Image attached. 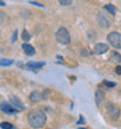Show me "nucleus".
Here are the masks:
<instances>
[{"label":"nucleus","instance_id":"4be33fe9","mask_svg":"<svg viewBox=\"0 0 121 129\" xmlns=\"http://www.w3.org/2000/svg\"><path fill=\"white\" fill-rule=\"evenodd\" d=\"M30 4H33V5H36V6H38V7H43V5H42V4L36 3V1H30Z\"/></svg>","mask_w":121,"mask_h":129},{"label":"nucleus","instance_id":"aec40b11","mask_svg":"<svg viewBox=\"0 0 121 129\" xmlns=\"http://www.w3.org/2000/svg\"><path fill=\"white\" fill-rule=\"evenodd\" d=\"M16 37H18V31H15L14 32V34H13V38H12V41H13V42L16 41Z\"/></svg>","mask_w":121,"mask_h":129},{"label":"nucleus","instance_id":"9d476101","mask_svg":"<svg viewBox=\"0 0 121 129\" xmlns=\"http://www.w3.org/2000/svg\"><path fill=\"white\" fill-rule=\"evenodd\" d=\"M22 49H24V53H26L27 55H29V56H33V55L35 54V48L29 44H24L22 45Z\"/></svg>","mask_w":121,"mask_h":129},{"label":"nucleus","instance_id":"6ab92c4d","mask_svg":"<svg viewBox=\"0 0 121 129\" xmlns=\"http://www.w3.org/2000/svg\"><path fill=\"white\" fill-rule=\"evenodd\" d=\"M58 3H60V5L68 6V5H71V4H72V1H71V0H60Z\"/></svg>","mask_w":121,"mask_h":129},{"label":"nucleus","instance_id":"ddd939ff","mask_svg":"<svg viewBox=\"0 0 121 129\" xmlns=\"http://www.w3.org/2000/svg\"><path fill=\"white\" fill-rule=\"evenodd\" d=\"M104 10H106L107 12H110V14H112V15H115V13H116V8H115V6L114 5H112V4H107V5H105Z\"/></svg>","mask_w":121,"mask_h":129},{"label":"nucleus","instance_id":"6e6552de","mask_svg":"<svg viewBox=\"0 0 121 129\" xmlns=\"http://www.w3.org/2000/svg\"><path fill=\"white\" fill-rule=\"evenodd\" d=\"M10 106H12L13 108H15L16 110H20V109L24 108V103H22L20 99L16 98V96H12V98H10Z\"/></svg>","mask_w":121,"mask_h":129},{"label":"nucleus","instance_id":"f8f14e48","mask_svg":"<svg viewBox=\"0 0 121 129\" xmlns=\"http://www.w3.org/2000/svg\"><path fill=\"white\" fill-rule=\"evenodd\" d=\"M104 99H105V93L101 89H98L97 92H96V105L100 106L101 102L104 101Z\"/></svg>","mask_w":121,"mask_h":129},{"label":"nucleus","instance_id":"dca6fc26","mask_svg":"<svg viewBox=\"0 0 121 129\" xmlns=\"http://www.w3.org/2000/svg\"><path fill=\"white\" fill-rule=\"evenodd\" d=\"M121 60V56L119 54L118 52H112L111 54V61H114V62H119Z\"/></svg>","mask_w":121,"mask_h":129},{"label":"nucleus","instance_id":"423d86ee","mask_svg":"<svg viewBox=\"0 0 121 129\" xmlns=\"http://www.w3.org/2000/svg\"><path fill=\"white\" fill-rule=\"evenodd\" d=\"M0 109H1V112H4L5 114H10V115H14V114H16L19 110H16L15 108H13L10 103H7V102H2L1 105H0Z\"/></svg>","mask_w":121,"mask_h":129},{"label":"nucleus","instance_id":"5701e85b","mask_svg":"<svg viewBox=\"0 0 121 129\" xmlns=\"http://www.w3.org/2000/svg\"><path fill=\"white\" fill-rule=\"evenodd\" d=\"M5 17H6V15H5V13H4V12H0V22L5 19Z\"/></svg>","mask_w":121,"mask_h":129},{"label":"nucleus","instance_id":"f03ea898","mask_svg":"<svg viewBox=\"0 0 121 129\" xmlns=\"http://www.w3.org/2000/svg\"><path fill=\"white\" fill-rule=\"evenodd\" d=\"M56 40L58 44L60 45H69L71 42V37L70 33L65 27H60L57 32H56Z\"/></svg>","mask_w":121,"mask_h":129},{"label":"nucleus","instance_id":"393cba45","mask_svg":"<svg viewBox=\"0 0 121 129\" xmlns=\"http://www.w3.org/2000/svg\"><path fill=\"white\" fill-rule=\"evenodd\" d=\"M0 6H6V3H4V1H0Z\"/></svg>","mask_w":121,"mask_h":129},{"label":"nucleus","instance_id":"9b49d317","mask_svg":"<svg viewBox=\"0 0 121 129\" xmlns=\"http://www.w3.org/2000/svg\"><path fill=\"white\" fill-rule=\"evenodd\" d=\"M43 98H44L43 94L40 92H33L29 95V99L32 102H38V101H41V100H43Z\"/></svg>","mask_w":121,"mask_h":129},{"label":"nucleus","instance_id":"39448f33","mask_svg":"<svg viewBox=\"0 0 121 129\" xmlns=\"http://www.w3.org/2000/svg\"><path fill=\"white\" fill-rule=\"evenodd\" d=\"M97 19H98V24H99V26H100L101 28H108L111 26V21H110V19H108L104 13L98 14Z\"/></svg>","mask_w":121,"mask_h":129},{"label":"nucleus","instance_id":"b1692460","mask_svg":"<svg viewBox=\"0 0 121 129\" xmlns=\"http://www.w3.org/2000/svg\"><path fill=\"white\" fill-rule=\"evenodd\" d=\"M85 121H84V119H83V116L80 115V120H79V121H78V124H82V123H84Z\"/></svg>","mask_w":121,"mask_h":129},{"label":"nucleus","instance_id":"7ed1b4c3","mask_svg":"<svg viewBox=\"0 0 121 129\" xmlns=\"http://www.w3.org/2000/svg\"><path fill=\"white\" fill-rule=\"evenodd\" d=\"M107 40L111 44L112 47L115 49H120L121 48V34L119 32H112L107 35Z\"/></svg>","mask_w":121,"mask_h":129},{"label":"nucleus","instance_id":"20e7f679","mask_svg":"<svg viewBox=\"0 0 121 129\" xmlns=\"http://www.w3.org/2000/svg\"><path fill=\"white\" fill-rule=\"evenodd\" d=\"M107 113L110 117L112 120H114V121L119 120V117H120V108H119L118 105H115L113 102L107 103Z\"/></svg>","mask_w":121,"mask_h":129},{"label":"nucleus","instance_id":"0eeeda50","mask_svg":"<svg viewBox=\"0 0 121 129\" xmlns=\"http://www.w3.org/2000/svg\"><path fill=\"white\" fill-rule=\"evenodd\" d=\"M108 52V45L107 44H97L93 48V53L97 55H101Z\"/></svg>","mask_w":121,"mask_h":129},{"label":"nucleus","instance_id":"1a4fd4ad","mask_svg":"<svg viewBox=\"0 0 121 129\" xmlns=\"http://www.w3.org/2000/svg\"><path fill=\"white\" fill-rule=\"evenodd\" d=\"M46 66V62H35V61H30L26 64V68H28L29 71H37L40 68L44 67Z\"/></svg>","mask_w":121,"mask_h":129},{"label":"nucleus","instance_id":"f257e3e1","mask_svg":"<svg viewBox=\"0 0 121 129\" xmlns=\"http://www.w3.org/2000/svg\"><path fill=\"white\" fill-rule=\"evenodd\" d=\"M28 123L33 128H42L47 122V116L41 109H33L27 115Z\"/></svg>","mask_w":121,"mask_h":129},{"label":"nucleus","instance_id":"2eb2a0df","mask_svg":"<svg viewBox=\"0 0 121 129\" xmlns=\"http://www.w3.org/2000/svg\"><path fill=\"white\" fill-rule=\"evenodd\" d=\"M21 37H22V40H24V42H28V41L32 39V35L28 33L27 29H24V31H22V34H21Z\"/></svg>","mask_w":121,"mask_h":129},{"label":"nucleus","instance_id":"f3484780","mask_svg":"<svg viewBox=\"0 0 121 129\" xmlns=\"http://www.w3.org/2000/svg\"><path fill=\"white\" fill-rule=\"evenodd\" d=\"M0 127L2 129H13V124L10 122H2L0 124Z\"/></svg>","mask_w":121,"mask_h":129},{"label":"nucleus","instance_id":"a211bd4d","mask_svg":"<svg viewBox=\"0 0 121 129\" xmlns=\"http://www.w3.org/2000/svg\"><path fill=\"white\" fill-rule=\"evenodd\" d=\"M105 86H107V87H110V88H114L115 86H116V83L115 82H110L107 81V80H104V82H102Z\"/></svg>","mask_w":121,"mask_h":129},{"label":"nucleus","instance_id":"412c9836","mask_svg":"<svg viewBox=\"0 0 121 129\" xmlns=\"http://www.w3.org/2000/svg\"><path fill=\"white\" fill-rule=\"evenodd\" d=\"M115 73H116L118 75L121 74V67H120V66H118V67L115 68Z\"/></svg>","mask_w":121,"mask_h":129},{"label":"nucleus","instance_id":"4468645a","mask_svg":"<svg viewBox=\"0 0 121 129\" xmlns=\"http://www.w3.org/2000/svg\"><path fill=\"white\" fill-rule=\"evenodd\" d=\"M14 63V60L12 59H1L0 60V67H8Z\"/></svg>","mask_w":121,"mask_h":129}]
</instances>
